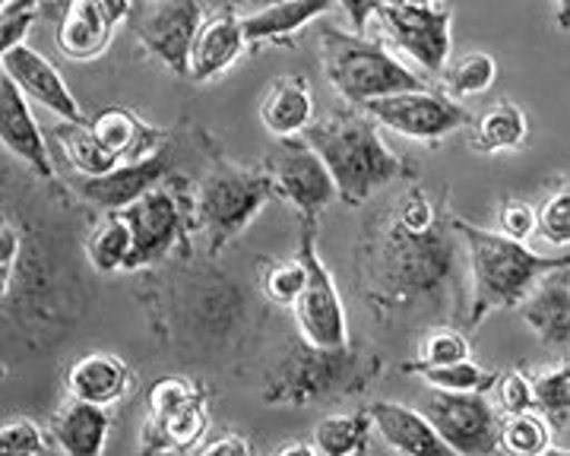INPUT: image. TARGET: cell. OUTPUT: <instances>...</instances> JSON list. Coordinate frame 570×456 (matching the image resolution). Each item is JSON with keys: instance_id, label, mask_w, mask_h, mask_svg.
<instances>
[{"instance_id": "cell-23", "label": "cell", "mask_w": 570, "mask_h": 456, "mask_svg": "<svg viewBox=\"0 0 570 456\" xmlns=\"http://www.w3.org/2000/svg\"><path fill=\"white\" fill-rule=\"evenodd\" d=\"M517 311L542 346L570 349V286L564 282V272L542 279Z\"/></svg>"}, {"instance_id": "cell-38", "label": "cell", "mask_w": 570, "mask_h": 456, "mask_svg": "<svg viewBox=\"0 0 570 456\" xmlns=\"http://www.w3.org/2000/svg\"><path fill=\"white\" fill-rule=\"evenodd\" d=\"M535 235L551 248H570V178L558 190H551L539 207Z\"/></svg>"}, {"instance_id": "cell-8", "label": "cell", "mask_w": 570, "mask_h": 456, "mask_svg": "<svg viewBox=\"0 0 570 456\" xmlns=\"http://www.w3.org/2000/svg\"><path fill=\"white\" fill-rule=\"evenodd\" d=\"M209 428L204 387L184 374H165L146 394L140 454L165 456L171 450H190Z\"/></svg>"}, {"instance_id": "cell-32", "label": "cell", "mask_w": 570, "mask_h": 456, "mask_svg": "<svg viewBox=\"0 0 570 456\" xmlns=\"http://www.w3.org/2000/svg\"><path fill=\"white\" fill-rule=\"evenodd\" d=\"M551 422L539 409L520 415H504L501 422V450L508 456H546L551 444Z\"/></svg>"}, {"instance_id": "cell-22", "label": "cell", "mask_w": 570, "mask_h": 456, "mask_svg": "<svg viewBox=\"0 0 570 456\" xmlns=\"http://www.w3.org/2000/svg\"><path fill=\"white\" fill-rule=\"evenodd\" d=\"M111 432V413L67 396L48 422V435L63 456H102Z\"/></svg>"}, {"instance_id": "cell-6", "label": "cell", "mask_w": 570, "mask_h": 456, "mask_svg": "<svg viewBox=\"0 0 570 456\" xmlns=\"http://www.w3.org/2000/svg\"><path fill=\"white\" fill-rule=\"evenodd\" d=\"M321 67L348 108H365L374 99L428 89L425 77H415L406 63L396 61L384 42L336 26H321Z\"/></svg>"}, {"instance_id": "cell-33", "label": "cell", "mask_w": 570, "mask_h": 456, "mask_svg": "<svg viewBox=\"0 0 570 456\" xmlns=\"http://www.w3.org/2000/svg\"><path fill=\"white\" fill-rule=\"evenodd\" d=\"M494 80H498V61L489 51H469L460 61L450 63V70H444V92L460 102L489 92Z\"/></svg>"}, {"instance_id": "cell-39", "label": "cell", "mask_w": 570, "mask_h": 456, "mask_svg": "<svg viewBox=\"0 0 570 456\" xmlns=\"http://www.w3.org/2000/svg\"><path fill=\"white\" fill-rule=\"evenodd\" d=\"M393 212H396L400 226L409 228V231H415V235H425V231L438 228L444 219H448V212H438L434 200H431V194H428L425 187H419V185L409 187L406 194L396 200Z\"/></svg>"}, {"instance_id": "cell-43", "label": "cell", "mask_w": 570, "mask_h": 456, "mask_svg": "<svg viewBox=\"0 0 570 456\" xmlns=\"http://www.w3.org/2000/svg\"><path fill=\"white\" fill-rule=\"evenodd\" d=\"M194 456H254V444H250L245 435L228 432V435H219V437H213V440H206L204 447H200Z\"/></svg>"}, {"instance_id": "cell-49", "label": "cell", "mask_w": 570, "mask_h": 456, "mask_svg": "<svg viewBox=\"0 0 570 456\" xmlns=\"http://www.w3.org/2000/svg\"><path fill=\"white\" fill-rule=\"evenodd\" d=\"M247 7V13H257V10H266V7H276V3H283V0H242Z\"/></svg>"}, {"instance_id": "cell-48", "label": "cell", "mask_w": 570, "mask_h": 456, "mask_svg": "<svg viewBox=\"0 0 570 456\" xmlns=\"http://www.w3.org/2000/svg\"><path fill=\"white\" fill-rule=\"evenodd\" d=\"M381 7H434L438 0H377Z\"/></svg>"}, {"instance_id": "cell-10", "label": "cell", "mask_w": 570, "mask_h": 456, "mask_svg": "<svg viewBox=\"0 0 570 456\" xmlns=\"http://www.w3.org/2000/svg\"><path fill=\"white\" fill-rule=\"evenodd\" d=\"M264 171L276 187V200L295 209L302 222H317V216L333 204V197H340L321 152L305 137L276 140L264 159Z\"/></svg>"}, {"instance_id": "cell-37", "label": "cell", "mask_w": 570, "mask_h": 456, "mask_svg": "<svg viewBox=\"0 0 570 456\" xmlns=\"http://www.w3.org/2000/svg\"><path fill=\"white\" fill-rule=\"evenodd\" d=\"M48 432L29 415H10L0 425V456H45Z\"/></svg>"}, {"instance_id": "cell-4", "label": "cell", "mask_w": 570, "mask_h": 456, "mask_svg": "<svg viewBox=\"0 0 570 456\" xmlns=\"http://www.w3.org/2000/svg\"><path fill=\"white\" fill-rule=\"evenodd\" d=\"M377 355L348 349H314L298 336L295 346L279 358V365L269 371L264 387V399L279 409H307L333 396L352 394L367 387V380L377 374Z\"/></svg>"}, {"instance_id": "cell-13", "label": "cell", "mask_w": 570, "mask_h": 456, "mask_svg": "<svg viewBox=\"0 0 570 456\" xmlns=\"http://www.w3.org/2000/svg\"><path fill=\"white\" fill-rule=\"evenodd\" d=\"M419 409L460 456H494L501 450L504 415L491 406L489 394H444L428 387Z\"/></svg>"}, {"instance_id": "cell-5", "label": "cell", "mask_w": 570, "mask_h": 456, "mask_svg": "<svg viewBox=\"0 0 570 456\" xmlns=\"http://www.w3.org/2000/svg\"><path fill=\"white\" fill-rule=\"evenodd\" d=\"M269 200H276V187L264 166H238L216 146L194 187V226L206 235L209 254H219L235 241Z\"/></svg>"}, {"instance_id": "cell-30", "label": "cell", "mask_w": 570, "mask_h": 456, "mask_svg": "<svg viewBox=\"0 0 570 456\" xmlns=\"http://www.w3.org/2000/svg\"><path fill=\"white\" fill-rule=\"evenodd\" d=\"M82 254L99 276L127 272L130 254H134V231L124 222L121 212H105L102 222L89 231Z\"/></svg>"}, {"instance_id": "cell-46", "label": "cell", "mask_w": 570, "mask_h": 456, "mask_svg": "<svg viewBox=\"0 0 570 456\" xmlns=\"http://www.w3.org/2000/svg\"><path fill=\"white\" fill-rule=\"evenodd\" d=\"M276 456H321L317 454V447L314 444H305V440H292V444H285L283 450Z\"/></svg>"}, {"instance_id": "cell-36", "label": "cell", "mask_w": 570, "mask_h": 456, "mask_svg": "<svg viewBox=\"0 0 570 456\" xmlns=\"http://www.w3.org/2000/svg\"><path fill=\"white\" fill-rule=\"evenodd\" d=\"M469 358H472V346H469L466 333L453 330V327H431L422 336L412 365L444 368V365H456V361H469Z\"/></svg>"}, {"instance_id": "cell-14", "label": "cell", "mask_w": 570, "mask_h": 456, "mask_svg": "<svg viewBox=\"0 0 570 456\" xmlns=\"http://www.w3.org/2000/svg\"><path fill=\"white\" fill-rule=\"evenodd\" d=\"M365 111L377 125L390 127L393 133L419 140V143H438L448 133H456L472 125L469 108L450 99L448 92H434L431 86L415 89V92L387 96V99H374L365 105Z\"/></svg>"}, {"instance_id": "cell-2", "label": "cell", "mask_w": 570, "mask_h": 456, "mask_svg": "<svg viewBox=\"0 0 570 456\" xmlns=\"http://www.w3.org/2000/svg\"><path fill=\"white\" fill-rule=\"evenodd\" d=\"M450 226L463 241L469 260L472 301L466 327H479L494 311H517L542 279L554 272H570L568 254H539L527 241H513L501 231L472 226L469 219L453 212Z\"/></svg>"}, {"instance_id": "cell-27", "label": "cell", "mask_w": 570, "mask_h": 456, "mask_svg": "<svg viewBox=\"0 0 570 456\" xmlns=\"http://www.w3.org/2000/svg\"><path fill=\"white\" fill-rule=\"evenodd\" d=\"M55 140L61 146L63 159L80 178H105L115 168L121 166V159L99 140V133L92 130V121H61L55 127Z\"/></svg>"}, {"instance_id": "cell-19", "label": "cell", "mask_w": 570, "mask_h": 456, "mask_svg": "<svg viewBox=\"0 0 570 456\" xmlns=\"http://www.w3.org/2000/svg\"><path fill=\"white\" fill-rule=\"evenodd\" d=\"M245 51V17L238 13V7L213 10L204 20V29L190 51V80L209 83V80L223 77Z\"/></svg>"}, {"instance_id": "cell-50", "label": "cell", "mask_w": 570, "mask_h": 456, "mask_svg": "<svg viewBox=\"0 0 570 456\" xmlns=\"http://www.w3.org/2000/svg\"><path fill=\"white\" fill-rule=\"evenodd\" d=\"M13 3H20V7H41L45 0H13ZM10 7V3H7Z\"/></svg>"}, {"instance_id": "cell-35", "label": "cell", "mask_w": 570, "mask_h": 456, "mask_svg": "<svg viewBox=\"0 0 570 456\" xmlns=\"http://www.w3.org/2000/svg\"><path fill=\"white\" fill-rule=\"evenodd\" d=\"M532 384H535V406L549 418L551 428L558 432L570 425V358L535 374Z\"/></svg>"}, {"instance_id": "cell-40", "label": "cell", "mask_w": 570, "mask_h": 456, "mask_svg": "<svg viewBox=\"0 0 570 456\" xmlns=\"http://www.w3.org/2000/svg\"><path fill=\"white\" fill-rule=\"evenodd\" d=\"M498 406L501 415H520L539 409L535 406V384H532L530 374L523 371H508L498 380Z\"/></svg>"}, {"instance_id": "cell-15", "label": "cell", "mask_w": 570, "mask_h": 456, "mask_svg": "<svg viewBox=\"0 0 570 456\" xmlns=\"http://www.w3.org/2000/svg\"><path fill=\"white\" fill-rule=\"evenodd\" d=\"M384 36L406 51L425 73L444 77L450 48H453V13L448 7H377Z\"/></svg>"}, {"instance_id": "cell-34", "label": "cell", "mask_w": 570, "mask_h": 456, "mask_svg": "<svg viewBox=\"0 0 570 456\" xmlns=\"http://www.w3.org/2000/svg\"><path fill=\"white\" fill-rule=\"evenodd\" d=\"M307 289V264L298 257H288V260H276V264H264L261 270V291L269 305H279V308H295L298 298Z\"/></svg>"}, {"instance_id": "cell-3", "label": "cell", "mask_w": 570, "mask_h": 456, "mask_svg": "<svg viewBox=\"0 0 570 456\" xmlns=\"http://www.w3.org/2000/svg\"><path fill=\"white\" fill-rule=\"evenodd\" d=\"M302 137L321 152L340 200L348 207H365L377 190L409 171L406 159L381 140L377 121L367 111L336 108L326 118H317Z\"/></svg>"}, {"instance_id": "cell-25", "label": "cell", "mask_w": 570, "mask_h": 456, "mask_svg": "<svg viewBox=\"0 0 570 456\" xmlns=\"http://www.w3.org/2000/svg\"><path fill=\"white\" fill-rule=\"evenodd\" d=\"M261 121L276 137H302L314 125V92L305 77L285 73L261 99Z\"/></svg>"}, {"instance_id": "cell-28", "label": "cell", "mask_w": 570, "mask_h": 456, "mask_svg": "<svg viewBox=\"0 0 570 456\" xmlns=\"http://www.w3.org/2000/svg\"><path fill=\"white\" fill-rule=\"evenodd\" d=\"M527 137H530V118L513 102H498L482 111L469 137V146L482 156H494V152L520 149Z\"/></svg>"}, {"instance_id": "cell-51", "label": "cell", "mask_w": 570, "mask_h": 456, "mask_svg": "<svg viewBox=\"0 0 570 456\" xmlns=\"http://www.w3.org/2000/svg\"><path fill=\"white\" fill-rule=\"evenodd\" d=\"M546 456H570V450H564V447H551Z\"/></svg>"}, {"instance_id": "cell-26", "label": "cell", "mask_w": 570, "mask_h": 456, "mask_svg": "<svg viewBox=\"0 0 570 456\" xmlns=\"http://www.w3.org/2000/svg\"><path fill=\"white\" fill-rule=\"evenodd\" d=\"M92 130L99 133V140H102L121 162H137V159L153 156V152L171 137V130L146 125V121H140L130 108H121V105H108V108H102V111L92 118Z\"/></svg>"}, {"instance_id": "cell-9", "label": "cell", "mask_w": 570, "mask_h": 456, "mask_svg": "<svg viewBox=\"0 0 570 456\" xmlns=\"http://www.w3.org/2000/svg\"><path fill=\"white\" fill-rule=\"evenodd\" d=\"M204 133L206 130L200 127H190V133L171 130V137L153 156L137 159V162H121L105 178H80L77 194L89 207L102 209V212H121L130 204H137L142 194H149L153 187L184 175V152H190L197 140H204Z\"/></svg>"}, {"instance_id": "cell-45", "label": "cell", "mask_w": 570, "mask_h": 456, "mask_svg": "<svg viewBox=\"0 0 570 456\" xmlns=\"http://www.w3.org/2000/svg\"><path fill=\"white\" fill-rule=\"evenodd\" d=\"M99 7L105 10V17L115 22H127L134 13V0H99Z\"/></svg>"}, {"instance_id": "cell-24", "label": "cell", "mask_w": 570, "mask_h": 456, "mask_svg": "<svg viewBox=\"0 0 570 456\" xmlns=\"http://www.w3.org/2000/svg\"><path fill=\"white\" fill-rule=\"evenodd\" d=\"M336 7V0H283L276 7H266L257 13H245V39L247 48H264V44H288L292 36H298L305 26L321 20Z\"/></svg>"}, {"instance_id": "cell-20", "label": "cell", "mask_w": 570, "mask_h": 456, "mask_svg": "<svg viewBox=\"0 0 570 456\" xmlns=\"http://www.w3.org/2000/svg\"><path fill=\"white\" fill-rule=\"evenodd\" d=\"M63 390L73 399L111 409L134 390V371H130V365L124 361L121 355L86 353L67 368Z\"/></svg>"}, {"instance_id": "cell-47", "label": "cell", "mask_w": 570, "mask_h": 456, "mask_svg": "<svg viewBox=\"0 0 570 456\" xmlns=\"http://www.w3.org/2000/svg\"><path fill=\"white\" fill-rule=\"evenodd\" d=\"M554 22H558V29H561V32H570V0H558Z\"/></svg>"}, {"instance_id": "cell-1", "label": "cell", "mask_w": 570, "mask_h": 456, "mask_svg": "<svg viewBox=\"0 0 570 456\" xmlns=\"http://www.w3.org/2000/svg\"><path fill=\"white\" fill-rule=\"evenodd\" d=\"M450 231V212L425 235L400 226L393 209L367 219L358 248V270L367 298L377 301V308H406L438 295L453 272Z\"/></svg>"}, {"instance_id": "cell-41", "label": "cell", "mask_w": 570, "mask_h": 456, "mask_svg": "<svg viewBox=\"0 0 570 456\" xmlns=\"http://www.w3.org/2000/svg\"><path fill=\"white\" fill-rule=\"evenodd\" d=\"M539 228V209H532L523 200H508L498 212V231L513 241H530Z\"/></svg>"}, {"instance_id": "cell-7", "label": "cell", "mask_w": 570, "mask_h": 456, "mask_svg": "<svg viewBox=\"0 0 570 456\" xmlns=\"http://www.w3.org/2000/svg\"><path fill=\"white\" fill-rule=\"evenodd\" d=\"M124 222L134 231V254L127 272L149 270L168 260L187 245V231L194 226V190L190 181L178 175L165 185L142 194L137 204L121 209Z\"/></svg>"}, {"instance_id": "cell-12", "label": "cell", "mask_w": 570, "mask_h": 456, "mask_svg": "<svg viewBox=\"0 0 570 456\" xmlns=\"http://www.w3.org/2000/svg\"><path fill=\"white\" fill-rule=\"evenodd\" d=\"M298 257L307 264V289L298 298L295 311V327L298 336L314 349H348V320L340 289L333 282V276L326 270L324 257L317 254V231L314 222L302 226L298 238Z\"/></svg>"}, {"instance_id": "cell-29", "label": "cell", "mask_w": 570, "mask_h": 456, "mask_svg": "<svg viewBox=\"0 0 570 456\" xmlns=\"http://www.w3.org/2000/svg\"><path fill=\"white\" fill-rule=\"evenodd\" d=\"M374 435L371 409L324 415L314 425V447L321 456H365Z\"/></svg>"}, {"instance_id": "cell-44", "label": "cell", "mask_w": 570, "mask_h": 456, "mask_svg": "<svg viewBox=\"0 0 570 456\" xmlns=\"http://www.w3.org/2000/svg\"><path fill=\"white\" fill-rule=\"evenodd\" d=\"M340 7H343V13H346L348 26H352V32H358V36H365L367 32V22L377 17V0H336Z\"/></svg>"}, {"instance_id": "cell-16", "label": "cell", "mask_w": 570, "mask_h": 456, "mask_svg": "<svg viewBox=\"0 0 570 456\" xmlns=\"http://www.w3.org/2000/svg\"><path fill=\"white\" fill-rule=\"evenodd\" d=\"M0 140H3V149L13 159H20L39 181H45V185L58 181V171L51 162L45 133H41L39 121L32 115V105L7 73L0 80Z\"/></svg>"}, {"instance_id": "cell-31", "label": "cell", "mask_w": 570, "mask_h": 456, "mask_svg": "<svg viewBox=\"0 0 570 456\" xmlns=\"http://www.w3.org/2000/svg\"><path fill=\"white\" fill-rule=\"evenodd\" d=\"M403 374H412L419 380H425L431 390H444V394H491L501 380V374L489 371L482 365L469 361H456V365H444V368H425V365H403Z\"/></svg>"}, {"instance_id": "cell-11", "label": "cell", "mask_w": 570, "mask_h": 456, "mask_svg": "<svg viewBox=\"0 0 570 456\" xmlns=\"http://www.w3.org/2000/svg\"><path fill=\"white\" fill-rule=\"evenodd\" d=\"M204 20L200 0H140L134 3L127 26L156 61L190 80V51L204 29Z\"/></svg>"}, {"instance_id": "cell-21", "label": "cell", "mask_w": 570, "mask_h": 456, "mask_svg": "<svg viewBox=\"0 0 570 456\" xmlns=\"http://www.w3.org/2000/svg\"><path fill=\"white\" fill-rule=\"evenodd\" d=\"M115 36V22L105 17L99 0H67L58 26L55 44L67 61H96L102 58Z\"/></svg>"}, {"instance_id": "cell-42", "label": "cell", "mask_w": 570, "mask_h": 456, "mask_svg": "<svg viewBox=\"0 0 570 456\" xmlns=\"http://www.w3.org/2000/svg\"><path fill=\"white\" fill-rule=\"evenodd\" d=\"M39 17V7H20V3H10V7H0V29H3V51L26 44V36L32 29V22Z\"/></svg>"}, {"instance_id": "cell-17", "label": "cell", "mask_w": 570, "mask_h": 456, "mask_svg": "<svg viewBox=\"0 0 570 456\" xmlns=\"http://www.w3.org/2000/svg\"><path fill=\"white\" fill-rule=\"evenodd\" d=\"M3 73L20 86L29 102H39L45 111L58 115L61 121H73V125L86 121L80 102L73 99L70 86L63 83L61 70L36 48L17 44V48L3 51Z\"/></svg>"}, {"instance_id": "cell-18", "label": "cell", "mask_w": 570, "mask_h": 456, "mask_svg": "<svg viewBox=\"0 0 570 456\" xmlns=\"http://www.w3.org/2000/svg\"><path fill=\"white\" fill-rule=\"evenodd\" d=\"M367 409L374 418V432L400 456H460L438 435V428L428 422V415L419 406L377 399Z\"/></svg>"}]
</instances>
